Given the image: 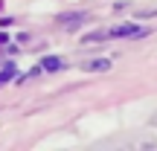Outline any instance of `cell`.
Instances as JSON below:
<instances>
[{"label": "cell", "instance_id": "obj_1", "mask_svg": "<svg viewBox=\"0 0 157 151\" xmlns=\"http://www.w3.org/2000/svg\"><path fill=\"white\" fill-rule=\"evenodd\" d=\"M143 35H148L143 26L122 23V26H113V29H108V32H96V35H90L87 41H102V38H143Z\"/></svg>", "mask_w": 157, "mask_h": 151}, {"label": "cell", "instance_id": "obj_2", "mask_svg": "<svg viewBox=\"0 0 157 151\" xmlns=\"http://www.w3.org/2000/svg\"><path fill=\"white\" fill-rule=\"evenodd\" d=\"M44 70H50V73H56V70H61V58H56V55H50V58H44V64H41Z\"/></svg>", "mask_w": 157, "mask_h": 151}, {"label": "cell", "instance_id": "obj_3", "mask_svg": "<svg viewBox=\"0 0 157 151\" xmlns=\"http://www.w3.org/2000/svg\"><path fill=\"white\" fill-rule=\"evenodd\" d=\"M12 76H15V64L9 61V64H6L3 70H0V84H6V81H9V78H12Z\"/></svg>", "mask_w": 157, "mask_h": 151}, {"label": "cell", "instance_id": "obj_4", "mask_svg": "<svg viewBox=\"0 0 157 151\" xmlns=\"http://www.w3.org/2000/svg\"><path fill=\"white\" fill-rule=\"evenodd\" d=\"M108 67H111L108 58H102V61H87V64H84V70H108Z\"/></svg>", "mask_w": 157, "mask_h": 151}, {"label": "cell", "instance_id": "obj_5", "mask_svg": "<svg viewBox=\"0 0 157 151\" xmlns=\"http://www.w3.org/2000/svg\"><path fill=\"white\" fill-rule=\"evenodd\" d=\"M84 21V15H76V17H67V15H64L61 17V23H67V26H76V23H82Z\"/></svg>", "mask_w": 157, "mask_h": 151}]
</instances>
